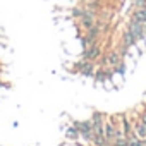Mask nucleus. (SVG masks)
I'll use <instances>...</instances> for the list:
<instances>
[{"label": "nucleus", "mask_w": 146, "mask_h": 146, "mask_svg": "<svg viewBox=\"0 0 146 146\" xmlns=\"http://www.w3.org/2000/svg\"><path fill=\"white\" fill-rule=\"evenodd\" d=\"M124 58H122V55L119 53V50L117 48H113V50H108L107 53H103L102 57H100V67H108V69H113V67H117L120 62H122Z\"/></svg>", "instance_id": "1"}, {"label": "nucleus", "mask_w": 146, "mask_h": 146, "mask_svg": "<svg viewBox=\"0 0 146 146\" xmlns=\"http://www.w3.org/2000/svg\"><path fill=\"white\" fill-rule=\"evenodd\" d=\"M72 124L78 127L79 136H81L83 141H86V143L93 141V122H91V119H88V120H74Z\"/></svg>", "instance_id": "2"}, {"label": "nucleus", "mask_w": 146, "mask_h": 146, "mask_svg": "<svg viewBox=\"0 0 146 146\" xmlns=\"http://www.w3.org/2000/svg\"><path fill=\"white\" fill-rule=\"evenodd\" d=\"M83 78H95V72H96V64L91 62V60H86V58H81L79 62H76V67H74Z\"/></svg>", "instance_id": "3"}, {"label": "nucleus", "mask_w": 146, "mask_h": 146, "mask_svg": "<svg viewBox=\"0 0 146 146\" xmlns=\"http://www.w3.org/2000/svg\"><path fill=\"white\" fill-rule=\"evenodd\" d=\"M102 55H103V50H102L100 41H98V43H95V45H91V46H88V48H83V53H81V57H83V58L91 60V62H98Z\"/></svg>", "instance_id": "4"}, {"label": "nucleus", "mask_w": 146, "mask_h": 146, "mask_svg": "<svg viewBox=\"0 0 146 146\" xmlns=\"http://www.w3.org/2000/svg\"><path fill=\"white\" fill-rule=\"evenodd\" d=\"M125 28L132 33V36H134L137 41H143V40L146 38V31H144V28H143V24H141L139 21H136V19L129 17V23H127V26H125Z\"/></svg>", "instance_id": "5"}, {"label": "nucleus", "mask_w": 146, "mask_h": 146, "mask_svg": "<svg viewBox=\"0 0 146 146\" xmlns=\"http://www.w3.org/2000/svg\"><path fill=\"white\" fill-rule=\"evenodd\" d=\"M119 119H120V129H122V134H124L125 137H129L131 134H134L131 117H129L127 113H120V115H119Z\"/></svg>", "instance_id": "6"}, {"label": "nucleus", "mask_w": 146, "mask_h": 146, "mask_svg": "<svg viewBox=\"0 0 146 146\" xmlns=\"http://www.w3.org/2000/svg\"><path fill=\"white\" fill-rule=\"evenodd\" d=\"M112 76H113V69H108V67H98L96 72H95L96 83H105V81H108Z\"/></svg>", "instance_id": "7"}, {"label": "nucleus", "mask_w": 146, "mask_h": 146, "mask_svg": "<svg viewBox=\"0 0 146 146\" xmlns=\"http://www.w3.org/2000/svg\"><path fill=\"white\" fill-rule=\"evenodd\" d=\"M131 122H132V131H134V134L139 137V139H146V125L137 119V117H131Z\"/></svg>", "instance_id": "8"}, {"label": "nucleus", "mask_w": 146, "mask_h": 146, "mask_svg": "<svg viewBox=\"0 0 146 146\" xmlns=\"http://www.w3.org/2000/svg\"><path fill=\"white\" fill-rule=\"evenodd\" d=\"M120 45H125V46H129V48H132V46H136V45H137V40L132 36V33H131L127 28L122 31V36H120Z\"/></svg>", "instance_id": "9"}, {"label": "nucleus", "mask_w": 146, "mask_h": 146, "mask_svg": "<svg viewBox=\"0 0 146 146\" xmlns=\"http://www.w3.org/2000/svg\"><path fill=\"white\" fill-rule=\"evenodd\" d=\"M96 16H84V17H81L79 19V28L83 29V31H86V29H90V28H93L95 26V23H96Z\"/></svg>", "instance_id": "10"}, {"label": "nucleus", "mask_w": 146, "mask_h": 146, "mask_svg": "<svg viewBox=\"0 0 146 146\" xmlns=\"http://www.w3.org/2000/svg\"><path fill=\"white\" fill-rule=\"evenodd\" d=\"M65 136L69 137V139H74V141H78V139H81V136H79V131H78V127L72 124V125H69L67 129H65Z\"/></svg>", "instance_id": "11"}, {"label": "nucleus", "mask_w": 146, "mask_h": 146, "mask_svg": "<svg viewBox=\"0 0 146 146\" xmlns=\"http://www.w3.org/2000/svg\"><path fill=\"white\" fill-rule=\"evenodd\" d=\"M127 144H129V137L125 136H119L113 141H110V146H127Z\"/></svg>", "instance_id": "12"}, {"label": "nucleus", "mask_w": 146, "mask_h": 146, "mask_svg": "<svg viewBox=\"0 0 146 146\" xmlns=\"http://www.w3.org/2000/svg\"><path fill=\"white\" fill-rule=\"evenodd\" d=\"M125 70H127V65H125V62L122 60L117 67H113V74H120V76L124 78V76H125Z\"/></svg>", "instance_id": "13"}, {"label": "nucleus", "mask_w": 146, "mask_h": 146, "mask_svg": "<svg viewBox=\"0 0 146 146\" xmlns=\"http://www.w3.org/2000/svg\"><path fill=\"white\" fill-rule=\"evenodd\" d=\"M117 50H119V53L122 55V58H125V57H129V55H131V53H129V50H131V48H129V46H125V45H119V46H117Z\"/></svg>", "instance_id": "14"}, {"label": "nucleus", "mask_w": 146, "mask_h": 146, "mask_svg": "<svg viewBox=\"0 0 146 146\" xmlns=\"http://www.w3.org/2000/svg\"><path fill=\"white\" fill-rule=\"evenodd\" d=\"M136 117H137V119H139V120H141L144 125H146V105H144V107H143V108L137 112V115H136Z\"/></svg>", "instance_id": "15"}, {"label": "nucleus", "mask_w": 146, "mask_h": 146, "mask_svg": "<svg viewBox=\"0 0 146 146\" xmlns=\"http://www.w3.org/2000/svg\"><path fill=\"white\" fill-rule=\"evenodd\" d=\"M134 9H144L146 7V0H132Z\"/></svg>", "instance_id": "16"}]
</instances>
